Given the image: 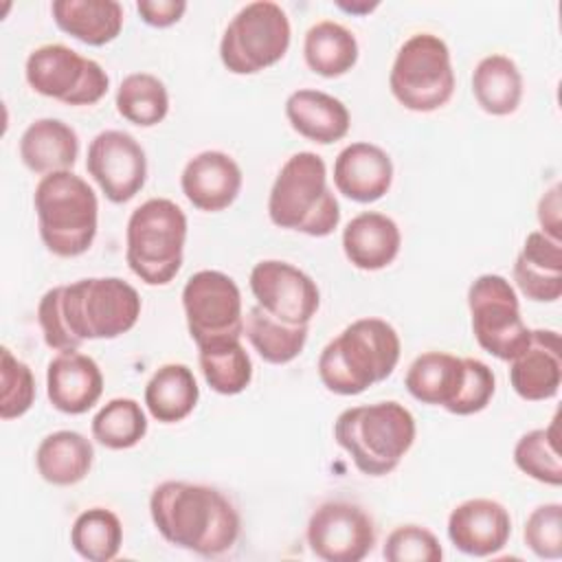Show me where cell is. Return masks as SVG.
Instances as JSON below:
<instances>
[{
  "instance_id": "6",
  "label": "cell",
  "mask_w": 562,
  "mask_h": 562,
  "mask_svg": "<svg viewBox=\"0 0 562 562\" xmlns=\"http://www.w3.org/2000/svg\"><path fill=\"white\" fill-rule=\"evenodd\" d=\"M42 244L55 257L83 255L99 226V200L92 187L72 171L42 176L33 193Z\"/></svg>"
},
{
  "instance_id": "39",
  "label": "cell",
  "mask_w": 562,
  "mask_h": 562,
  "mask_svg": "<svg viewBox=\"0 0 562 562\" xmlns=\"http://www.w3.org/2000/svg\"><path fill=\"white\" fill-rule=\"evenodd\" d=\"M525 544L542 560L562 558V505H538L525 520Z\"/></svg>"
},
{
  "instance_id": "1",
  "label": "cell",
  "mask_w": 562,
  "mask_h": 562,
  "mask_svg": "<svg viewBox=\"0 0 562 562\" xmlns=\"http://www.w3.org/2000/svg\"><path fill=\"white\" fill-rule=\"evenodd\" d=\"M140 296L119 277H90L50 288L37 305L44 342L55 351H75L86 340H112L127 334L140 316Z\"/></svg>"
},
{
  "instance_id": "35",
  "label": "cell",
  "mask_w": 562,
  "mask_h": 562,
  "mask_svg": "<svg viewBox=\"0 0 562 562\" xmlns=\"http://www.w3.org/2000/svg\"><path fill=\"white\" fill-rule=\"evenodd\" d=\"M147 435V415L132 397H114L92 417V437L108 450L134 448Z\"/></svg>"
},
{
  "instance_id": "31",
  "label": "cell",
  "mask_w": 562,
  "mask_h": 562,
  "mask_svg": "<svg viewBox=\"0 0 562 562\" xmlns=\"http://www.w3.org/2000/svg\"><path fill=\"white\" fill-rule=\"evenodd\" d=\"M244 334L268 364L292 362L307 342V325H288L259 305H252L244 316Z\"/></svg>"
},
{
  "instance_id": "13",
  "label": "cell",
  "mask_w": 562,
  "mask_h": 562,
  "mask_svg": "<svg viewBox=\"0 0 562 562\" xmlns=\"http://www.w3.org/2000/svg\"><path fill=\"white\" fill-rule=\"evenodd\" d=\"M182 310L198 347L244 336L241 292L233 277L220 270H200L187 279Z\"/></svg>"
},
{
  "instance_id": "21",
  "label": "cell",
  "mask_w": 562,
  "mask_h": 562,
  "mask_svg": "<svg viewBox=\"0 0 562 562\" xmlns=\"http://www.w3.org/2000/svg\"><path fill=\"white\" fill-rule=\"evenodd\" d=\"M103 393V373L94 358L81 351H59L46 369V395L66 415L88 413Z\"/></svg>"
},
{
  "instance_id": "10",
  "label": "cell",
  "mask_w": 562,
  "mask_h": 562,
  "mask_svg": "<svg viewBox=\"0 0 562 562\" xmlns=\"http://www.w3.org/2000/svg\"><path fill=\"white\" fill-rule=\"evenodd\" d=\"M290 40L292 29L281 4L255 0L226 24L220 40V59L233 75H255L281 61Z\"/></svg>"
},
{
  "instance_id": "32",
  "label": "cell",
  "mask_w": 562,
  "mask_h": 562,
  "mask_svg": "<svg viewBox=\"0 0 562 562\" xmlns=\"http://www.w3.org/2000/svg\"><path fill=\"white\" fill-rule=\"evenodd\" d=\"M198 362L206 384L220 395H237L252 380V362L239 338L198 347Z\"/></svg>"
},
{
  "instance_id": "8",
  "label": "cell",
  "mask_w": 562,
  "mask_h": 562,
  "mask_svg": "<svg viewBox=\"0 0 562 562\" xmlns=\"http://www.w3.org/2000/svg\"><path fill=\"white\" fill-rule=\"evenodd\" d=\"M187 215L167 198L136 206L125 228V261L147 285H167L180 272L187 241Z\"/></svg>"
},
{
  "instance_id": "38",
  "label": "cell",
  "mask_w": 562,
  "mask_h": 562,
  "mask_svg": "<svg viewBox=\"0 0 562 562\" xmlns=\"http://www.w3.org/2000/svg\"><path fill=\"white\" fill-rule=\"evenodd\" d=\"M382 555L389 562H439L443 549L430 529L422 525H400L386 536Z\"/></svg>"
},
{
  "instance_id": "25",
  "label": "cell",
  "mask_w": 562,
  "mask_h": 562,
  "mask_svg": "<svg viewBox=\"0 0 562 562\" xmlns=\"http://www.w3.org/2000/svg\"><path fill=\"white\" fill-rule=\"evenodd\" d=\"M79 156V136L61 119H37L20 136V158L33 173L70 171Z\"/></svg>"
},
{
  "instance_id": "3",
  "label": "cell",
  "mask_w": 562,
  "mask_h": 562,
  "mask_svg": "<svg viewBox=\"0 0 562 562\" xmlns=\"http://www.w3.org/2000/svg\"><path fill=\"white\" fill-rule=\"evenodd\" d=\"M402 353V342L391 323L367 316L349 323L318 356V378L336 395H360L386 380Z\"/></svg>"
},
{
  "instance_id": "18",
  "label": "cell",
  "mask_w": 562,
  "mask_h": 562,
  "mask_svg": "<svg viewBox=\"0 0 562 562\" xmlns=\"http://www.w3.org/2000/svg\"><path fill=\"white\" fill-rule=\"evenodd\" d=\"M241 169L233 156L220 149L195 154L182 169L180 187L184 198L204 213L228 209L241 191Z\"/></svg>"
},
{
  "instance_id": "26",
  "label": "cell",
  "mask_w": 562,
  "mask_h": 562,
  "mask_svg": "<svg viewBox=\"0 0 562 562\" xmlns=\"http://www.w3.org/2000/svg\"><path fill=\"white\" fill-rule=\"evenodd\" d=\"M50 13L64 33L88 46L110 44L123 29V7L116 0H55Z\"/></svg>"
},
{
  "instance_id": "22",
  "label": "cell",
  "mask_w": 562,
  "mask_h": 562,
  "mask_svg": "<svg viewBox=\"0 0 562 562\" xmlns=\"http://www.w3.org/2000/svg\"><path fill=\"white\" fill-rule=\"evenodd\" d=\"M514 281L529 301H558L562 296V241L531 231L514 261Z\"/></svg>"
},
{
  "instance_id": "41",
  "label": "cell",
  "mask_w": 562,
  "mask_h": 562,
  "mask_svg": "<svg viewBox=\"0 0 562 562\" xmlns=\"http://www.w3.org/2000/svg\"><path fill=\"white\" fill-rule=\"evenodd\" d=\"M538 222L544 235L560 239V184H553L538 202ZM562 241V239H560Z\"/></svg>"
},
{
  "instance_id": "42",
  "label": "cell",
  "mask_w": 562,
  "mask_h": 562,
  "mask_svg": "<svg viewBox=\"0 0 562 562\" xmlns=\"http://www.w3.org/2000/svg\"><path fill=\"white\" fill-rule=\"evenodd\" d=\"M342 11H347V13H371L373 9H378V2H336Z\"/></svg>"
},
{
  "instance_id": "27",
  "label": "cell",
  "mask_w": 562,
  "mask_h": 562,
  "mask_svg": "<svg viewBox=\"0 0 562 562\" xmlns=\"http://www.w3.org/2000/svg\"><path fill=\"white\" fill-rule=\"evenodd\" d=\"M94 448L88 437L77 430H55L46 435L35 450L40 476L57 487L77 485L92 468Z\"/></svg>"
},
{
  "instance_id": "33",
  "label": "cell",
  "mask_w": 562,
  "mask_h": 562,
  "mask_svg": "<svg viewBox=\"0 0 562 562\" xmlns=\"http://www.w3.org/2000/svg\"><path fill=\"white\" fill-rule=\"evenodd\" d=\"M114 103L125 121L138 127H154L169 112V92L156 75L132 72L119 83Z\"/></svg>"
},
{
  "instance_id": "24",
  "label": "cell",
  "mask_w": 562,
  "mask_h": 562,
  "mask_svg": "<svg viewBox=\"0 0 562 562\" xmlns=\"http://www.w3.org/2000/svg\"><path fill=\"white\" fill-rule=\"evenodd\" d=\"M285 119L290 127L318 145H331L347 136L351 116L347 105L323 90L301 88L285 101Z\"/></svg>"
},
{
  "instance_id": "28",
  "label": "cell",
  "mask_w": 562,
  "mask_h": 562,
  "mask_svg": "<svg viewBox=\"0 0 562 562\" xmlns=\"http://www.w3.org/2000/svg\"><path fill=\"white\" fill-rule=\"evenodd\" d=\"M200 400L193 371L180 362H167L154 371L145 386V406L160 424H176L189 417Z\"/></svg>"
},
{
  "instance_id": "5",
  "label": "cell",
  "mask_w": 562,
  "mask_h": 562,
  "mask_svg": "<svg viewBox=\"0 0 562 562\" xmlns=\"http://www.w3.org/2000/svg\"><path fill=\"white\" fill-rule=\"evenodd\" d=\"M268 217L279 228L310 237H327L338 228L340 204L318 154L296 151L283 162L270 187Z\"/></svg>"
},
{
  "instance_id": "23",
  "label": "cell",
  "mask_w": 562,
  "mask_h": 562,
  "mask_svg": "<svg viewBox=\"0 0 562 562\" xmlns=\"http://www.w3.org/2000/svg\"><path fill=\"white\" fill-rule=\"evenodd\" d=\"M402 246V233L393 217L364 211L342 228V250L358 270H382L395 261Z\"/></svg>"
},
{
  "instance_id": "19",
  "label": "cell",
  "mask_w": 562,
  "mask_h": 562,
  "mask_svg": "<svg viewBox=\"0 0 562 562\" xmlns=\"http://www.w3.org/2000/svg\"><path fill=\"white\" fill-rule=\"evenodd\" d=\"M509 384L518 397L542 402L562 384V351L555 329H531L529 345L509 360Z\"/></svg>"
},
{
  "instance_id": "14",
  "label": "cell",
  "mask_w": 562,
  "mask_h": 562,
  "mask_svg": "<svg viewBox=\"0 0 562 562\" xmlns=\"http://www.w3.org/2000/svg\"><path fill=\"white\" fill-rule=\"evenodd\" d=\"M305 538L318 560L360 562L375 544V525L360 505L327 501L312 512Z\"/></svg>"
},
{
  "instance_id": "11",
  "label": "cell",
  "mask_w": 562,
  "mask_h": 562,
  "mask_svg": "<svg viewBox=\"0 0 562 562\" xmlns=\"http://www.w3.org/2000/svg\"><path fill=\"white\" fill-rule=\"evenodd\" d=\"M472 334L481 349L509 362L531 338V329L520 316L518 294L503 274H481L468 288Z\"/></svg>"
},
{
  "instance_id": "30",
  "label": "cell",
  "mask_w": 562,
  "mask_h": 562,
  "mask_svg": "<svg viewBox=\"0 0 562 562\" xmlns=\"http://www.w3.org/2000/svg\"><path fill=\"white\" fill-rule=\"evenodd\" d=\"M358 40L340 22L321 20L312 24L303 40V57L312 72L334 79L347 75L358 61Z\"/></svg>"
},
{
  "instance_id": "2",
  "label": "cell",
  "mask_w": 562,
  "mask_h": 562,
  "mask_svg": "<svg viewBox=\"0 0 562 562\" xmlns=\"http://www.w3.org/2000/svg\"><path fill=\"white\" fill-rule=\"evenodd\" d=\"M149 516L169 544L204 558L231 551L241 529L235 505L217 487L202 483L156 485L149 496Z\"/></svg>"
},
{
  "instance_id": "20",
  "label": "cell",
  "mask_w": 562,
  "mask_h": 562,
  "mask_svg": "<svg viewBox=\"0 0 562 562\" xmlns=\"http://www.w3.org/2000/svg\"><path fill=\"white\" fill-rule=\"evenodd\" d=\"M393 184V160L373 143H351L334 160V187L345 198L371 204L389 193Z\"/></svg>"
},
{
  "instance_id": "7",
  "label": "cell",
  "mask_w": 562,
  "mask_h": 562,
  "mask_svg": "<svg viewBox=\"0 0 562 562\" xmlns=\"http://www.w3.org/2000/svg\"><path fill=\"white\" fill-rule=\"evenodd\" d=\"M404 386L417 402L463 417L487 408L496 393V378L483 360L426 351L411 362Z\"/></svg>"
},
{
  "instance_id": "40",
  "label": "cell",
  "mask_w": 562,
  "mask_h": 562,
  "mask_svg": "<svg viewBox=\"0 0 562 562\" xmlns=\"http://www.w3.org/2000/svg\"><path fill=\"white\" fill-rule=\"evenodd\" d=\"M136 11L145 24L154 29H167L180 22V18L187 11V2L184 0H138Z\"/></svg>"
},
{
  "instance_id": "17",
  "label": "cell",
  "mask_w": 562,
  "mask_h": 562,
  "mask_svg": "<svg viewBox=\"0 0 562 562\" xmlns=\"http://www.w3.org/2000/svg\"><path fill=\"white\" fill-rule=\"evenodd\" d=\"M512 536V516L492 498H468L448 516V538L465 555L487 558L498 553Z\"/></svg>"
},
{
  "instance_id": "9",
  "label": "cell",
  "mask_w": 562,
  "mask_h": 562,
  "mask_svg": "<svg viewBox=\"0 0 562 562\" xmlns=\"http://www.w3.org/2000/svg\"><path fill=\"white\" fill-rule=\"evenodd\" d=\"M391 94L411 112H435L454 92L448 44L435 33L411 35L395 53L389 72Z\"/></svg>"
},
{
  "instance_id": "34",
  "label": "cell",
  "mask_w": 562,
  "mask_h": 562,
  "mask_svg": "<svg viewBox=\"0 0 562 562\" xmlns=\"http://www.w3.org/2000/svg\"><path fill=\"white\" fill-rule=\"evenodd\" d=\"M72 549L88 562H110L123 544V525L112 509L90 507L70 527Z\"/></svg>"
},
{
  "instance_id": "36",
  "label": "cell",
  "mask_w": 562,
  "mask_h": 562,
  "mask_svg": "<svg viewBox=\"0 0 562 562\" xmlns=\"http://www.w3.org/2000/svg\"><path fill=\"white\" fill-rule=\"evenodd\" d=\"M560 426L558 415L551 419L547 428H536L525 432L514 446V463L516 468L531 476L533 481L558 487L562 483V459L558 450Z\"/></svg>"
},
{
  "instance_id": "12",
  "label": "cell",
  "mask_w": 562,
  "mask_h": 562,
  "mask_svg": "<svg viewBox=\"0 0 562 562\" xmlns=\"http://www.w3.org/2000/svg\"><path fill=\"white\" fill-rule=\"evenodd\" d=\"M24 77L37 94L66 105H94L110 88V77L99 61L64 44H44L31 50Z\"/></svg>"
},
{
  "instance_id": "15",
  "label": "cell",
  "mask_w": 562,
  "mask_h": 562,
  "mask_svg": "<svg viewBox=\"0 0 562 562\" xmlns=\"http://www.w3.org/2000/svg\"><path fill=\"white\" fill-rule=\"evenodd\" d=\"M248 283L257 305L288 325H310L318 312L316 281L288 261L263 259L255 263Z\"/></svg>"
},
{
  "instance_id": "16",
  "label": "cell",
  "mask_w": 562,
  "mask_h": 562,
  "mask_svg": "<svg viewBox=\"0 0 562 562\" xmlns=\"http://www.w3.org/2000/svg\"><path fill=\"white\" fill-rule=\"evenodd\" d=\"M86 169L110 202L125 204L145 187L147 156L132 134L103 130L88 145Z\"/></svg>"
},
{
  "instance_id": "4",
  "label": "cell",
  "mask_w": 562,
  "mask_h": 562,
  "mask_svg": "<svg viewBox=\"0 0 562 562\" xmlns=\"http://www.w3.org/2000/svg\"><path fill=\"white\" fill-rule=\"evenodd\" d=\"M417 435L413 413L395 402L345 408L334 422L336 443L367 476H386L411 450Z\"/></svg>"
},
{
  "instance_id": "29",
  "label": "cell",
  "mask_w": 562,
  "mask_h": 562,
  "mask_svg": "<svg viewBox=\"0 0 562 562\" xmlns=\"http://www.w3.org/2000/svg\"><path fill=\"white\" fill-rule=\"evenodd\" d=\"M472 94L492 116L514 114L522 101V75L516 61L501 53L483 57L472 72Z\"/></svg>"
},
{
  "instance_id": "37",
  "label": "cell",
  "mask_w": 562,
  "mask_h": 562,
  "mask_svg": "<svg viewBox=\"0 0 562 562\" xmlns=\"http://www.w3.org/2000/svg\"><path fill=\"white\" fill-rule=\"evenodd\" d=\"M35 402V378L26 362L9 347L0 349V417L4 422L22 417Z\"/></svg>"
}]
</instances>
